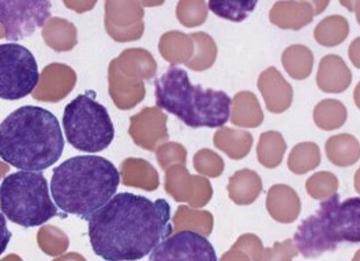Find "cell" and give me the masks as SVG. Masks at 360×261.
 <instances>
[{
	"label": "cell",
	"mask_w": 360,
	"mask_h": 261,
	"mask_svg": "<svg viewBox=\"0 0 360 261\" xmlns=\"http://www.w3.org/2000/svg\"><path fill=\"white\" fill-rule=\"evenodd\" d=\"M37 239L40 248L49 256H58L68 249V236L58 227L45 226L39 232Z\"/></svg>",
	"instance_id": "cell-31"
},
{
	"label": "cell",
	"mask_w": 360,
	"mask_h": 261,
	"mask_svg": "<svg viewBox=\"0 0 360 261\" xmlns=\"http://www.w3.org/2000/svg\"><path fill=\"white\" fill-rule=\"evenodd\" d=\"M133 165V182L130 187L142 188L146 191H155L158 188V175L155 168L143 159H129Z\"/></svg>",
	"instance_id": "cell-33"
},
{
	"label": "cell",
	"mask_w": 360,
	"mask_h": 261,
	"mask_svg": "<svg viewBox=\"0 0 360 261\" xmlns=\"http://www.w3.org/2000/svg\"><path fill=\"white\" fill-rule=\"evenodd\" d=\"M193 40L197 49L193 59L187 62V65L194 71H205L214 65L217 58V46L214 40L205 33L194 34Z\"/></svg>",
	"instance_id": "cell-27"
},
{
	"label": "cell",
	"mask_w": 360,
	"mask_h": 261,
	"mask_svg": "<svg viewBox=\"0 0 360 261\" xmlns=\"http://www.w3.org/2000/svg\"><path fill=\"white\" fill-rule=\"evenodd\" d=\"M40 79L33 53L20 44L0 45V98L18 101L27 97Z\"/></svg>",
	"instance_id": "cell-8"
},
{
	"label": "cell",
	"mask_w": 360,
	"mask_h": 261,
	"mask_svg": "<svg viewBox=\"0 0 360 261\" xmlns=\"http://www.w3.org/2000/svg\"><path fill=\"white\" fill-rule=\"evenodd\" d=\"M352 82V72L338 55L325 56L316 72V85L323 93H344Z\"/></svg>",
	"instance_id": "cell-15"
},
{
	"label": "cell",
	"mask_w": 360,
	"mask_h": 261,
	"mask_svg": "<svg viewBox=\"0 0 360 261\" xmlns=\"http://www.w3.org/2000/svg\"><path fill=\"white\" fill-rule=\"evenodd\" d=\"M187 158L186 149L178 143H167L160 147L158 152V159L160 166L165 170L172 165H184Z\"/></svg>",
	"instance_id": "cell-35"
},
{
	"label": "cell",
	"mask_w": 360,
	"mask_h": 261,
	"mask_svg": "<svg viewBox=\"0 0 360 261\" xmlns=\"http://www.w3.org/2000/svg\"><path fill=\"white\" fill-rule=\"evenodd\" d=\"M175 230H183L194 223V232L207 236L212 232V215L205 211H193L187 207H179L175 215Z\"/></svg>",
	"instance_id": "cell-30"
},
{
	"label": "cell",
	"mask_w": 360,
	"mask_h": 261,
	"mask_svg": "<svg viewBox=\"0 0 360 261\" xmlns=\"http://www.w3.org/2000/svg\"><path fill=\"white\" fill-rule=\"evenodd\" d=\"M321 165V152L316 143L303 142L296 145L288 156V169L295 174H306Z\"/></svg>",
	"instance_id": "cell-25"
},
{
	"label": "cell",
	"mask_w": 360,
	"mask_h": 261,
	"mask_svg": "<svg viewBox=\"0 0 360 261\" xmlns=\"http://www.w3.org/2000/svg\"><path fill=\"white\" fill-rule=\"evenodd\" d=\"M51 0H0V23L8 41H20L43 27L51 17Z\"/></svg>",
	"instance_id": "cell-9"
},
{
	"label": "cell",
	"mask_w": 360,
	"mask_h": 261,
	"mask_svg": "<svg viewBox=\"0 0 360 261\" xmlns=\"http://www.w3.org/2000/svg\"><path fill=\"white\" fill-rule=\"evenodd\" d=\"M93 252L105 261H138L174 232L167 200L117 194L88 219Z\"/></svg>",
	"instance_id": "cell-1"
},
{
	"label": "cell",
	"mask_w": 360,
	"mask_h": 261,
	"mask_svg": "<svg viewBox=\"0 0 360 261\" xmlns=\"http://www.w3.org/2000/svg\"><path fill=\"white\" fill-rule=\"evenodd\" d=\"M293 242L306 259L336 250L338 243H360V197L340 201L338 194L325 199L311 217L297 227Z\"/></svg>",
	"instance_id": "cell-5"
},
{
	"label": "cell",
	"mask_w": 360,
	"mask_h": 261,
	"mask_svg": "<svg viewBox=\"0 0 360 261\" xmlns=\"http://www.w3.org/2000/svg\"><path fill=\"white\" fill-rule=\"evenodd\" d=\"M156 104L191 128H221L229 120L232 101L220 90L190 82L188 74L171 65L155 82Z\"/></svg>",
	"instance_id": "cell-4"
},
{
	"label": "cell",
	"mask_w": 360,
	"mask_h": 261,
	"mask_svg": "<svg viewBox=\"0 0 360 261\" xmlns=\"http://www.w3.org/2000/svg\"><path fill=\"white\" fill-rule=\"evenodd\" d=\"M1 261H22V259L15 256V255H10V256H7L6 259H3Z\"/></svg>",
	"instance_id": "cell-44"
},
{
	"label": "cell",
	"mask_w": 360,
	"mask_h": 261,
	"mask_svg": "<svg viewBox=\"0 0 360 261\" xmlns=\"http://www.w3.org/2000/svg\"><path fill=\"white\" fill-rule=\"evenodd\" d=\"M252 142V135L248 130H235L228 127L219 128L213 138L214 146L235 161L248 156V152H251Z\"/></svg>",
	"instance_id": "cell-19"
},
{
	"label": "cell",
	"mask_w": 360,
	"mask_h": 261,
	"mask_svg": "<svg viewBox=\"0 0 360 261\" xmlns=\"http://www.w3.org/2000/svg\"><path fill=\"white\" fill-rule=\"evenodd\" d=\"M258 90L265 100L266 109L271 113L280 114L291 108L292 86L285 81L276 67H269L259 75Z\"/></svg>",
	"instance_id": "cell-13"
},
{
	"label": "cell",
	"mask_w": 360,
	"mask_h": 261,
	"mask_svg": "<svg viewBox=\"0 0 360 261\" xmlns=\"http://www.w3.org/2000/svg\"><path fill=\"white\" fill-rule=\"evenodd\" d=\"M340 1V4L342 6V7H345L348 11H354L355 10V3H356V0H338Z\"/></svg>",
	"instance_id": "cell-40"
},
{
	"label": "cell",
	"mask_w": 360,
	"mask_h": 261,
	"mask_svg": "<svg viewBox=\"0 0 360 261\" xmlns=\"http://www.w3.org/2000/svg\"><path fill=\"white\" fill-rule=\"evenodd\" d=\"M93 91L79 94L63 112V128L68 143L84 152L105 150L115 138L108 110L98 104Z\"/></svg>",
	"instance_id": "cell-7"
},
{
	"label": "cell",
	"mask_w": 360,
	"mask_h": 261,
	"mask_svg": "<svg viewBox=\"0 0 360 261\" xmlns=\"http://www.w3.org/2000/svg\"><path fill=\"white\" fill-rule=\"evenodd\" d=\"M258 0H209V10L226 21L243 22L255 10Z\"/></svg>",
	"instance_id": "cell-26"
},
{
	"label": "cell",
	"mask_w": 360,
	"mask_h": 261,
	"mask_svg": "<svg viewBox=\"0 0 360 261\" xmlns=\"http://www.w3.org/2000/svg\"><path fill=\"white\" fill-rule=\"evenodd\" d=\"M194 168L202 175L216 178L224 172V159L217 152L203 149L194 156Z\"/></svg>",
	"instance_id": "cell-32"
},
{
	"label": "cell",
	"mask_w": 360,
	"mask_h": 261,
	"mask_svg": "<svg viewBox=\"0 0 360 261\" xmlns=\"http://www.w3.org/2000/svg\"><path fill=\"white\" fill-rule=\"evenodd\" d=\"M266 204L271 217L280 222H292L300 211L299 196L285 184H277L270 188Z\"/></svg>",
	"instance_id": "cell-17"
},
{
	"label": "cell",
	"mask_w": 360,
	"mask_h": 261,
	"mask_svg": "<svg viewBox=\"0 0 360 261\" xmlns=\"http://www.w3.org/2000/svg\"><path fill=\"white\" fill-rule=\"evenodd\" d=\"M315 126L323 130H338L347 121L348 112L338 100H323L314 108Z\"/></svg>",
	"instance_id": "cell-24"
},
{
	"label": "cell",
	"mask_w": 360,
	"mask_h": 261,
	"mask_svg": "<svg viewBox=\"0 0 360 261\" xmlns=\"http://www.w3.org/2000/svg\"><path fill=\"white\" fill-rule=\"evenodd\" d=\"M349 23L342 15H330L319 22L314 29L315 41L322 46H338L347 40Z\"/></svg>",
	"instance_id": "cell-23"
},
{
	"label": "cell",
	"mask_w": 360,
	"mask_h": 261,
	"mask_svg": "<svg viewBox=\"0 0 360 261\" xmlns=\"http://www.w3.org/2000/svg\"><path fill=\"white\" fill-rule=\"evenodd\" d=\"M281 63L291 78L303 81L311 75L314 55L311 49L304 45H291L283 52Z\"/></svg>",
	"instance_id": "cell-21"
},
{
	"label": "cell",
	"mask_w": 360,
	"mask_h": 261,
	"mask_svg": "<svg viewBox=\"0 0 360 261\" xmlns=\"http://www.w3.org/2000/svg\"><path fill=\"white\" fill-rule=\"evenodd\" d=\"M354 184H355V189H356V192L360 195V168L356 170V173H355Z\"/></svg>",
	"instance_id": "cell-42"
},
{
	"label": "cell",
	"mask_w": 360,
	"mask_h": 261,
	"mask_svg": "<svg viewBox=\"0 0 360 261\" xmlns=\"http://www.w3.org/2000/svg\"><path fill=\"white\" fill-rule=\"evenodd\" d=\"M178 15L183 25L198 26L206 21L207 6L205 0H181L178 8Z\"/></svg>",
	"instance_id": "cell-34"
},
{
	"label": "cell",
	"mask_w": 360,
	"mask_h": 261,
	"mask_svg": "<svg viewBox=\"0 0 360 261\" xmlns=\"http://www.w3.org/2000/svg\"><path fill=\"white\" fill-rule=\"evenodd\" d=\"M131 135L135 143L146 150H155L158 143L168 139L167 116L156 108H146L133 119Z\"/></svg>",
	"instance_id": "cell-12"
},
{
	"label": "cell",
	"mask_w": 360,
	"mask_h": 261,
	"mask_svg": "<svg viewBox=\"0 0 360 261\" xmlns=\"http://www.w3.org/2000/svg\"><path fill=\"white\" fill-rule=\"evenodd\" d=\"M355 14H356V20H358V23L360 25V0H356V3H355Z\"/></svg>",
	"instance_id": "cell-43"
},
{
	"label": "cell",
	"mask_w": 360,
	"mask_h": 261,
	"mask_svg": "<svg viewBox=\"0 0 360 261\" xmlns=\"http://www.w3.org/2000/svg\"><path fill=\"white\" fill-rule=\"evenodd\" d=\"M264 110L251 91H240L232 100L231 123L240 128H258L264 123Z\"/></svg>",
	"instance_id": "cell-16"
},
{
	"label": "cell",
	"mask_w": 360,
	"mask_h": 261,
	"mask_svg": "<svg viewBox=\"0 0 360 261\" xmlns=\"http://www.w3.org/2000/svg\"><path fill=\"white\" fill-rule=\"evenodd\" d=\"M10 241H11V232L7 229L6 217L3 214H0V256L7 249Z\"/></svg>",
	"instance_id": "cell-36"
},
{
	"label": "cell",
	"mask_w": 360,
	"mask_h": 261,
	"mask_svg": "<svg viewBox=\"0 0 360 261\" xmlns=\"http://www.w3.org/2000/svg\"><path fill=\"white\" fill-rule=\"evenodd\" d=\"M287 152V143L277 130H268L259 136L257 146V158L259 163L268 169L277 168Z\"/></svg>",
	"instance_id": "cell-22"
},
{
	"label": "cell",
	"mask_w": 360,
	"mask_h": 261,
	"mask_svg": "<svg viewBox=\"0 0 360 261\" xmlns=\"http://www.w3.org/2000/svg\"><path fill=\"white\" fill-rule=\"evenodd\" d=\"M306 189L315 200L329 199L338 194V178L330 172H318L307 180Z\"/></svg>",
	"instance_id": "cell-29"
},
{
	"label": "cell",
	"mask_w": 360,
	"mask_h": 261,
	"mask_svg": "<svg viewBox=\"0 0 360 261\" xmlns=\"http://www.w3.org/2000/svg\"><path fill=\"white\" fill-rule=\"evenodd\" d=\"M354 100H355V104L356 107L360 109V82L355 87V91H354Z\"/></svg>",
	"instance_id": "cell-41"
},
{
	"label": "cell",
	"mask_w": 360,
	"mask_h": 261,
	"mask_svg": "<svg viewBox=\"0 0 360 261\" xmlns=\"http://www.w3.org/2000/svg\"><path fill=\"white\" fill-rule=\"evenodd\" d=\"M262 191V180L257 172L242 169L228 181V194L236 204H250Z\"/></svg>",
	"instance_id": "cell-20"
},
{
	"label": "cell",
	"mask_w": 360,
	"mask_h": 261,
	"mask_svg": "<svg viewBox=\"0 0 360 261\" xmlns=\"http://www.w3.org/2000/svg\"><path fill=\"white\" fill-rule=\"evenodd\" d=\"M0 211L22 227H37L58 215L48 182L40 172L8 174L0 185Z\"/></svg>",
	"instance_id": "cell-6"
},
{
	"label": "cell",
	"mask_w": 360,
	"mask_h": 261,
	"mask_svg": "<svg viewBox=\"0 0 360 261\" xmlns=\"http://www.w3.org/2000/svg\"><path fill=\"white\" fill-rule=\"evenodd\" d=\"M328 159L340 168L355 165L360 159L359 140L349 133H340L329 138L325 145Z\"/></svg>",
	"instance_id": "cell-18"
},
{
	"label": "cell",
	"mask_w": 360,
	"mask_h": 261,
	"mask_svg": "<svg viewBox=\"0 0 360 261\" xmlns=\"http://www.w3.org/2000/svg\"><path fill=\"white\" fill-rule=\"evenodd\" d=\"M65 150L60 124L49 110L26 105L0 123V158L20 170L43 172Z\"/></svg>",
	"instance_id": "cell-2"
},
{
	"label": "cell",
	"mask_w": 360,
	"mask_h": 261,
	"mask_svg": "<svg viewBox=\"0 0 360 261\" xmlns=\"http://www.w3.org/2000/svg\"><path fill=\"white\" fill-rule=\"evenodd\" d=\"M120 173L100 155H78L55 168L52 199L65 214L88 220L116 195Z\"/></svg>",
	"instance_id": "cell-3"
},
{
	"label": "cell",
	"mask_w": 360,
	"mask_h": 261,
	"mask_svg": "<svg viewBox=\"0 0 360 261\" xmlns=\"http://www.w3.org/2000/svg\"><path fill=\"white\" fill-rule=\"evenodd\" d=\"M165 189L178 201H190L191 206L201 207L213 195L212 184L202 175H191L184 165H175L167 173Z\"/></svg>",
	"instance_id": "cell-11"
},
{
	"label": "cell",
	"mask_w": 360,
	"mask_h": 261,
	"mask_svg": "<svg viewBox=\"0 0 360 261\" xmlns=\"http://www.w3.org/2000/svg\"><path fill=\"white\" fill-rule=\"evenodd\" d=\"M149 261H219L213 245L193 230H180L161 241Z\"/></svg>",
	"instance_id": "cell-10"
},
{
	"label": "cell",
	"mask_w": 360,
	"mask_h": 261,
	"mask_svg": "<svg viewBox=\"0 0 360 261\" xmlns=\"http://www.w3.org/2000/svg\"><path fill=\"white\" fill-rule=\"evenodd\" d=\"M348 56L351 63L355 65L356 68H360V37L354 40L352 44L348 48Z\"/></svg>",
	"instance_id": "cell-37"
},
{
	"label": "cell",
	"mask_w": 360,
	"mask_h": 261,
	"mask_svg": "<svg viewBox=\"0 0 360 261\" xmlns=\"http://www.w3.org/2000/svg\"><path fill=\"white\" fill-rule=\"evenodd\" d=\"M55 261H86L81 255H78V253H68L66 256H63V257H59V259H56Z\"/></svg>",
	"instance_id": "cell-39"
},
{
	"label": "cell",
	"mask_w": 360,
	"mask_h": 261,
	"mask_svg": "<svg viewBox=\"0 0 360 261\" xmlns=\"http://www.w3.org/2000/svg\"><path fill=\"white\" fill-rule=\"evenodd\" d=\"M300 1L309 3L313 7V10H314V15L322 14L326 10V7L329 6V3H330V0H300Z\"/></svg>",
	"instance_id": "cell-38"
},
{
	"label": "cell",
	"mask_w": 360,
	"mask_h": 261,
	"mask_svg": "<svg viewBox=\"0 0 360 261\" xmlns=\"http://www.w3.org/2000/svg\"><path fill=\"white\" fill-rule=\"evenodd\" d=\"M160 51L162 52V56L172 65L187 63L188 58L191 56V43L188 37L180 34L179 32H172L162 39Z\"/></svg>",
	"instance_id": "cell-28"
},
{
	"label": "cell",
	"mask_w": 360,
	"mask_h": 261,
	"mask_svg": "<svg viewBox=\"0 0 360 261\" xmlns=\"http://www.w3.org/2000/svg\"><path fill=\"white\" fill-rule=\"evenodd\" d=\"M313 18V7L300 0H280L270 8V22L283 30H300L310 25Z\"/></svg>",
	"instance_id": "cell-14"
}]
</instances>
